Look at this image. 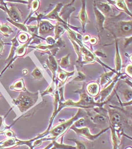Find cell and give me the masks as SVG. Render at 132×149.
<instances>
[{
  "instance_id": "5",
  "label": "cell",
  "mask_w": 132,
  "mask_h": 149,
  "mask_svg": "<svg viewBox=\"0 0 132 149\" xmlns=\"http://www.w3.org/2000/svg\"><path fill=\"white\" fill-rule=\"evenodd\" d=\"M62 6V3H58L57 6L55 7V8L52 11L49 13L48 15H46V17L52 20H56L58 22H60V23L62 22V23L65 24V22L60 18V15L59 14V12L61 10Z\"/></svg>"
},
{
  "instance_id": "8",
  "label": "cell",
  "mask_w": 132,
  "mask_h": 149,
  "mask_svg": "<svg viewBox=\"0 0 132 149\" xmlns=\"http://www.w3.org/2000/svg\"><path fill=\"white\" fill-rule=\"evenodd\" d=\"M47 64L48 66V68L50 70V71L52 72L53 74V80H54L55 77V73L56 72V70L58 68L57 67V63L55 59L54 58L53 56L51 54L49 55V58L48 61L47 62Z\"/></svg>"
},
{
  "instance_id": "12",
  "label": "cell",
  "mask_w": 132,
  "mask_h": 149,
  "mask_svg": "<svg viewBox=\"0 0 132 149\" xmlns=\"http://www.w3.org/2000/svg\"><path fill=\"white\" fill-rule=\"evenodd\" d=\"M84 2H85L84 1H82V3H83L81 11L78 14V15L84 29V26L87 22V19H88L87 15L86 13V9H85Z\"/></svg>"
},
{
  "instance_id": "19",
  "label": "cell",
  "mask_w": 132,
  "mask_h": 149,
  "mask_svg": "<svg viewBox=\"0 0 132 149\" xmlns=\"http://www.w3.org/2000/svg\"><path fill=\"white\" fill-rule=\"evenodd\" d=\"M93 121L95 123H97V124H105L107 122L108 118L106 116L102 114H99L96 115L94 118L93 119Z\"/></svg>"
},
{
  "instance_id": "11",
  "label": "cell",
  "mask_w": 132,
  "mask_h": 149,
  "mask_svg": "<svg viewBox=\"0 0 132 149\" xmlns=\"http://www.w3.org/2000/svg\"><path fill=\"white\" fill-rule=\"evenodd\" d=\"M70 140L74 141L76 143L75 147L77 149H93V145L89 142L82 141L74 139Z\"/></svg>"
},
{
  "instance_id": "6",
  "label": "cell",
  "mask_w": 132,
  "mask_h": 149,
  "mask_svg": "<svg viewBox=\"0 0 132 149\" xmlns=\"http://www.w3.org/2000/svg\"><path fill=\"white\" fill-rule=\"evenodd\" d=\"M117 81V79H115L114 80L112 81V82L108 86V87L105 88L104 89H103L100 92V101L102 102H103L105 100L107 99V97L110 95L112 91L113 90V88L115 86V84Z\"/></svg>"
},
{
  "instance_id": "10",
  "label": "cell",
  "mask_w": 132,
  "mask_h": 149,
  "mask_svg": "<svg viewBox=\"0 0 132 149\" xmlns=\"http://www.w3.org/2000/svg\"><path fill=\"white\" fill-rule=\"evenodd\" d=\"M95 15L96 17V23L99 30H102L103 28V24L105 20V17L96 8H94Z\"/></svg>"
},
{
  "instance_id": "25",
  "label": "cell",
  "mask_w": 132,
  "mask_h": 149,
  "mask_svg": "<svg viewBox=\"0 0 132 149\" xmlns=\"http://www.w3.org/2000/svg\"><path fill=\"white\" fill-rule=\"evenodd\" d=\"M123 96L126 101H132V90L125 89L123 92Z\"/></svg>"
},
{
  "instance_id": "1",
  "label": "cell",
  "mask_w": 132,
  "mask_h": 149,
  "mask_svg": "<svg viewBox=\"0 0 132 149\" xmlns=\"http://www.w3.org/2000/svg\"><path fill=\"white\" fill-rule=\"evenodd\" d=\"M81 114L82 112L80 108L79 109L76 114L70 120L64 121V122L61 123L53 127L51 130H50L49 133H50V135L51 136L50 137L51 140L57 141V139L60 136L63 135L67 131V130L72 126V125L74 123L75 121L79 119V117H81Z\"/></svg>"
},
{
  "instance_id": "26",
  "label": "cell",
  "mask_w": 132,
  "mask_h": 149,
  "mask_svg": "<svg viewBox=\"0 0 132 149\" xmlns=\"http://www.w3.org/2000/svg\"><path fill=\"white\" fill-rule=\"evenodd\" d=\"M32 75L36 79H41L43 77V74H41V72H40V71L36 68L33 72H32Z\"/></svg>"
},
{
  "instance_id": "36",
  "label": "cell",
  "mask_w": 132,
  "mask_h": 149,
  "mask_svg": "<svg viewBox=\"0 0 132 149\" xmlns=\"http://www.w3.org/2000/svg\"><path fill=\"white\" fill-rule=\"evenodd\" d=\"M126 149H132V148H126Z\"/></svg>"
},
{
  "instance_id": "2",
  "label": "cell",
  "mask_w": 132,
  "mask_h": 149,
  "mask_svg": "<svg viewBox=\"0 0 132 149\" xmlns=\"http://www.w3.org/2000/svg\"><path fill=\"white\" fill-rule=\"evenodd\" d=\"M37 94H22L16 100V104L22 112H24L33 106L37 99Z\"/></svg>"
},
{
  "instance_id": "28",
  "label": "cell",
  "mask_w": 132,
  "mask_h": 149,
  "mask_svg": "<svg viewBox=\"0 0 132 149\" xmlns=\"http://www.w3.org/2000/svg\"><path fill=\"white\" fill-rule=\"evenodd\" d=\"M19 41H21L22 43L26 42L27 40V39H28L27 35L24 34V33L21 34L19 35Z\"/></svg>"
},
{
  "instance_id": "21",
  "label": "cell",
  "mask_w": 132,
  "mask_h": 149,
  "mask_svg": "<svg viewBox=\"0 0 132 149\" xmlns=\"http://www.w3.org/2000/svg\"><path fill=\"white\" fill-rule=\"evenodd\" d=\"M114 74L113 72L111 71L107 73H104L101 76V79H100V84L102 86H103L106 84L109 80L111 79V76Z\"/></svg>"
},
{
  "instance_id": "3",
  "label": "cell",
  "mask_w": 132,
  "mask_h": 149,
  "mask_svg": "<svg viewBox=\"0 0 132 149\" xmlns=\"http://www.w3.org/2000/svg\"><path fill=\"white\" fill-rule=\"evenodd\" d=\"M109 128V127L102 130L97 134L93 135V134H91V133L90 132V130H89V128L87 127H80V128H77V127H75V126H72L70 127V129H72L73 130H74L77 133V135H78L79 136H81V137H84L86 139H87L90 141H95V139H96L101 134H102L105 132H106Z\"/></svg>"
},
{
  "instance_id": "15",
  "label": "cell",
  "mask_w": 132,
  "mask_h": 149,
  "mask_svg": "<svg viewBox=\"0 0 132 149\" xmlns=\"http://www.w3.org/2000/svg\"><path fill=\"white\" fill-rule=\"evenodd\" d=\"M65 31V27L61 23H57L55 27V40L59 39L60 36Z\"/></svg>"
},
{
  "instance_id": "35",
  "label": "cell",
  "mask_w": 132,
  "mask_h": 149,
  "mask_svg": "<svg viewBox=\"0 0 132 149\" xmlns=\"http://www.w3.org/2000/svg\"><path fill=\"white\" fill-rule=\"evenodd\" d=\"M2 45L0 43V52L2 51Z\"/></svg>"
},
{
  "instance_id": "23",
  "label": "cell",
  "mask_w": 132,
  "mask_h": 149,
  "mask_svg": "<svg viewBox=\"0 0 132 149\" xmlns=\"http://www.w3.org/2000/svg\"><path fill=\"white\" fill-rule=\"evenodd\" d=\"M70 56V54H69L68 55L63 57L61 61H60V65L62 68H66L69 65V56Z\"/></svg>"
},
{
  "instance_id": "4",
  "label": "cell",
  "mask_w": 132,
  "mask_h": 149,
  "mask_svg": "<svg viewBox=\"0 0 132 149\" xmlns=\"http://www.w3.org/2000/svg\"><path fill=\"white\" fill-rule=\"evenodd\" d=\"M108 114L111 123L110 126L114 128L117 127L120 129V125L122 121V117L120 113L113 109H109Z\"/></svg>"
},
{
  "instance_id": "9",
  "label": "cell",
  "mask_w": 132,
  "mask_h": 149,
  "mask_svg": "<svg viewBox=\"0 0 132 149\" xmlns=\"http://www.w3.org/2000/svg\"><path fill=\"white\" fill-rule=\"evenodd\" d=\"M87 95L90 96H95L97 95L100 91V86L97 83H90L86 88Z\"/></svg>"
},
{
  "instance_id": "18",
  "label": "cell",
  "mask_w": 132,
  "mask_h": 149,
  "mask_svg": "<svg viewBox=\"0 0 132 149\" xmlns=\"http://www.w3.org/2000/svg\"><path fill=\"white\" fill-rule=\"evenodd\" d=\"M115 2V5L119 9L121 10H122L125 12L126 13L128 14H129L131 15V17H132V14L131 13L129 12V11L128 10V9H127L125 2L124 1H114Z\"/></svg>"
},
{
  "instance_id": "27",
  "label": "cell",
  "mask_w": 132,
  "mask_h": 149,
  "mask_svg": "<svg viewBox=\"0 0 132 149\" xmlns=\"http://www.w3.org/2000/svg\"><path fill=\"white\" fill-rule=\"evenodd\" d=\"M85 79V76L84 74L81 72H78V75L74 79V81H82Z\"/></svg>"
},
{
  "instance_id": "13",
  "label": "cell",
  "mask_w": 132,
  "mask_h": 149,
  "mask_svg": "<svg viewBox=\"0 0 132 149\" xmlns=\"http://www.w3.org/2000/svg\"><path fill=\"white\" fill-rule=\"evenodd\" d=\"M120 28L121 32L124 34H128L132 32V21H122L120 22Z\"/></svg>"
},
{
  "instance_id": "33",
  "label": "cell",
  "mask_w": 132,
  "mask_h": 149,
  "mask_svg": "<svg viewBox=\"0 0 132 149\" xmlns=\"http://www.w3.org/2000/svg\"><path fill=\"white\" fill-rule=\"evenodd\" d=\"M89 41L91 45H95L97 42V39H96V38H92L90 39Z\"/></svg>"
},
{
  "instance_id": "24",
  "label": "cell",
  "mask_w": 132,
  "mask_h": 149,
  "mask_svg": "<svg viewBox=\"0 0 132 149\" xmlns=\"http://www.w3.org/2000/svg\"><path fill=\"white\" fill-rule=\"evenodd\" d=\"M10 88H12V89L17 90V91L23 90L24 89V85L22 80L18 81L16 83H15L13 86H12V87H10Z\"/></svg>"
},
{
  "instance_id": "31",
  "label": "cell",
  "mask_w": 132,
  "mask_h": 149,
  "mask_svg": "<svg viewBox=\"0 0 132 149\" xmlns=\"http://www.w3.org/2000/svg\"><path fill=\"white\" fill-rule=\"evenodd\" d=\"M132 64H129V65H128V66L126 67V70H125L126 72L128 74H129V75H130V76H131V77H132Z\"/></svg>"
},
{
  "instance_id": "17",
  "label": "cell",
  "mask_w": 132,
  "mask_h": 149,
  "mask_svg": "<svg viewBox=\"0 0 132 149\" xmlns=\"http://www.w3.org/2000/svg\"><path fill=\"white\" fill-rule=\"evenodd\" d=\"M96 6L98 8V10H100V12H103L104 14H108L111 10V7L108 3L98 2L96 3Z\"/></svg>"
},
{
  "instance_id": "14",
  "label": "cell",
  "mask_w": 132,
  "mask_h": 149,
  "mask_svg": "<svg viewBox=\"0 0 132 149\" xmlns=\"http://www.w3.org/2000/svg\"><path fill=\"white\" fill-rule=\"evenodd\" d=\"M73 74H74V71L71 72H65V71H64L61 70V69H59V71H58L57 77H58L59 79L62 82L61 83H60L59 86L60 87L61 85L64 84L65 82L66 81L67 78H68L69 76H72V75H73Z\"/></svg>"
},
{
  "instance_id": "29",
  "label": "cell",
  "mask_w": 132,
  "mask_h": 149,
  "mask_svg": "<svg viewBox=\"0 0 132 149\" xmlns=\"http://www.w3.org/2000/svg\"><path fill=\"white\" fill-rule=\"evenodd\" d=\"M54 91V86L52 84V86H50L49 87H48V88L47 89V90L42 94V96H44V95H46V94H50L52 93Z\"/></svg>"
},
{
  "instance_id": "20",
  "label": "cell",
  "mask_w": 132,
  "mask_h": 149,
  "mask_svg": "<svg viewBox=\"0 0 132 149\" xmlns=\"http://www.w3.org/2000/svg\"><path fill=\"white\" fill-rule=\"evenodd\" d=\"M116 57H115V66H116V71H119L121 69V59L120 54L119 52L117 42L116 44Z\"/></svg>"
},
{
  "instance_id": "32",
  "label": "cell",
  "mask_w": 132,
  "mask_h": 149,
  "mask_svg": "<svg viewBox=\"0 0 132 149\" xmlns=\"http://www.w3.org/2000/svg\"><path fill=\"white\" fill-rule=\"evenodd\" d=\"M38 7H39V1H34L32 3V9L35 11L36 9H38Z\"/></svg>"
},
{
  "instance_id": "30",
  "label": "cell",
  "mask_w": 132,
  "mask_h": 149,
  "mask_svg": "<svg viewBox=\"0 0 132 149\" xmlns=\"http://www.w3.org/2000/svg\"><path fill=\"white\" fill-rule=\"evenodd\" d=\"M25 46H22V47L19 48V49L17 50V54H18V55L21 56V55H22L24 54V51H25Z\"/></svg>"
},
{
  "instance_id": "16",
  "label": "cell",
  "mask_w": 132,
  "mask_h": 149,
  "mask_svg": "<svg viewBox=\"0 0 132 149\" xmlns=\"http://www.w3.org/2000/svg\"><path fill=\"white\" fill-rule=\"evenodd\" d=\"M53 143V149H77L75 146H69L67 145H64L62 143V141L61 143L57 142L56 141L53 140L52 141Z\"/></svg>"
},
{
  "instance_id": "22",
  "label": "cell",
  "mask_w": 132,
  "mask_h": 149,
  "mask_svg": "<svg viewBox=\"0 0 132 149\" xmlns=\"http://www.w3.org/2000/svg\"><path fill=\"white\" fill-rule=\"evenodd\" d=\"M9 14L10 17L12 18L14 21H18L20 17H19V14L18 12V11L15 8H12L10 9V11L9 12Z\"/></svg>"
},
{
  "instance_id": "34",
  "label": "cell",
  "mask_w": 132,
  "mask_h": 149,
  "mask_svg": "<svg viewBox=\"0 0 132 149\" xmlns=\"http://www.w3.org/2000/svg\"><path fill=\"white\" fill-rule=\"evenodd\" d=\"M90 37L89 35H86L84 37V40L85 42H88L90 40Z\"/></svg>"
},
{
  "instance_id": "7",
  "label": "cell",
  "mask_w": 132,
  "mask_h": 149,
  "mask_svg": "<svg viewBox=\"0 0 132 149\" xmlns=\"http://www.w3.org/2000/svg\"><path fill=\"white\" fill-rule=\"evenodd\" d=\"M55 27L48 21H41L39 25V33L41 34H46L51 33Z\"/></svg>"
}]
</instances>
